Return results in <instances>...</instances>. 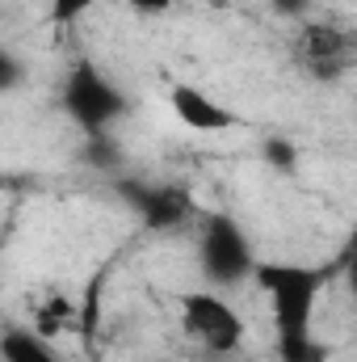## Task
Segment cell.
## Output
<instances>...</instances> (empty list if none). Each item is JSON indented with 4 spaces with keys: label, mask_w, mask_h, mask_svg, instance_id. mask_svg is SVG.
Instances as JSON below:
<instances>
[{
    "label": "cell",
    "mask_w": 357,
    "mask_h": 362,
    "mask_svg": "<svg viewBox=\"0 0 357 362\" xmlns=\"http://www.w3.org/2000/svg\"><path fill=\"white\" fill-rule=\"evenodd\" d=\"M181 329L206 354H236L244 341V320L214 291H185L181 295Z\"/></svg>",
    "instance_id": "cell-5"
},
{
    "label": "cell",
    "mask_w": 357,
    "mask_h": 362,
    "mask_svg": "<svg viewBox=\"0 0 357 362\" xmlns=\"http://www.w3.org/2000/svg\"><path fill=\"white\" fill-rule=\"evenodd\" d=\"M294 64L315 81H341L357 68V30L345 21H303L294 34Z\"/></svg>",
    "instance_id": "cell-4"
},
{
    "label": "cell",
    "mask_w": 357,
    "mask_h": 362,
    "mask_svg": "<svg viewBox=\"0 0 357 362\" xmlns=\"http://www.w3.org/2000/svg\"><path fill=\"white\" fill-rule=\"evenodd\" d=\"M63 110L85 135H105L126 114V97L97 64L80 59L63 81Z\"/></svg>",
    "instance_id": "cell-3"
},
{
    "label": "cell",
    "mask_w": 357,
    "mask_h": 362,
    "mask_svg": "<svg viewBox=\"0 0 357 362\" xmlns=\"http://www.w3.org/2000/svg\"><path fill=\"white\" fill-rule=\"evenodd\" d=\"M97 0H51V13L59 17V21H76L80 13H89Z\"/></svg>",
    "instance_id": "cell-13"
},
{
    "label": "cell",
    "mask_w": 357,
    "mask_h": 362,
    "mask_svg": "<svg viewBox=\"0 0 357 362\" xmlns=\"http://www.w3.org/2000/svg\"><path fill=\"white\" fill-rule=\"evenodd\" d=\"M0 354L4 362H63L38 329H21V325H8L4 337H0Z\"/></svg>",
    "instance_id": "cell-8"
},
{
    "label": "cell",
    "mask_w": 357,
    "mask_h": 362,
    "mask_svg": "<svg viewBox=\"0 0 357 362\" xmlns=\"http://www.w3.org/2000/svg\"><path fill=\"white\" fill-rule=\"evenodd\" d=\"M332 274H341V257L332 266H294V262L257 266V282L273 303L277 362H328V346L315 337V303Z\"/></svg>",
    "instance_id": "cell-1"
},
{
    "label": "cell",
    "mask_w": 357,
    "mask_h": 362,
    "mask_svg": "<svg viewBox=\"0 0 357 362\" xmlns=\"http://www.w3.org/2000/svg\"><path fill=\"white\" fill-rule=\"evenodd\" d=\"M89 165L101 169V173H109V177H118L122 152H118V144H114L109 135H89Z\"/></svg>",
    "instance_id": "cell-10"
},
{
    "label": "cell",
    "mask_w": 357,
    "mask_h": 362,
    "mask_svg": "<svg viewBox=\"0 0 357 362\" xmlns=\"http://www.w3.org/2000/svg\"><path fill=\"white\" fill-rule=\"evenodd\" d=\"M135 8H143V13H164L169 4H177V0H131Z\"/></svg>",
    "instance_id": "cell-15"
},
{
    "label": "cell",
    "mask_w": 357,
    "mask_h": 362,
    "mask_svg": "<svg viewBox=\"0 0 357 362\" xmlns=\"http://www.w3.org/2000/svg\"><path fill=\"white\" fill-rule=\"evenodd\" d=\"M76 320H72V303L68 299H51V303H42L38 308V316H34V329L42 333V337H51V333H59V329H72Z\"/></svg>",
    "instance_id": "cell-9"
},
{
    "label": "cell",
    "mask_w": 357,
    "mask_h": 362,
    "mask_svg": "<svg viewBox=\"0 0 357 362\" xmlns=\"http://www.w3.org/2000/svg\"><path fill=\"white\" fill-rule=\"evenodd\" d=\"M169 105H173V118L189 131H202V135H219V131H231L236 127V114L227 105H219L210 93L193 89V85H173L169 89Z\"/></svg>",
    "instance_id": "cell-7"
},
{
    "label": "cell",
    "mask_w": 357,
    "mask_h": 362,
    "mask_svg": "<svg viewBox=\"0 0 357 362\" xmlns=\"http://www.w3.org/2000/svg\"><path fill=\"white\" fill-rule=\"evenodd\" d=\"M265 160L290 173V169H294V148H290L286 139H269V144H265Z\"/></svg>",
    "instance_id": "cell-12"
},
{
    "label": "cell",
    "mask_w": 357,
    "mask_h": 362,
    "mask_svg": "<svg viewBox=\"0 0 357 362\" xmlns=\"http://www.w3.org/2000/svg\"><path fill=\"white\" fill-rule=\"evenodd\" d=\"M118 194L122 202L143 219V228L152 232H181L193 215H198V202L193 194L177 185V181H131V177H118Z\"/></svg>",
    "instance_id": "cell-6"
},
{
    "label": "cell",
    "mask_w": 357,
    "mask_h": 362,
    "mask_svg": "<svg viewBox=\"0 0 357 362\" xmlns=\"http://www.w3.org/2000/svg\"><path fill=\"white\" fill-rule=\"evenodd\" d=\"M269 8H273L277 17H303V13L311 8V0H269Z\"/></svg>",
    "instance_id": "cell-14"
},
{
    "label": "cell",
    "mask_w": 357,
    "mask_h": 362,
    "mask_svg": "<svg viewBox=\"0 0 357 362\" xmlns=\"http://www.w3.org/2000/svg\"><path fill=\"white\" fill-rule=\"evenodd\" d=\"M257 253L248 232L231 219V215H206L202 219V236H198V270L210 286H240L248 278H257Z\"/></svg>",
    "instance_id": "cell-2"
},
{
    "label": "cell",
    "mask_w": 357,
    "mask_h": 362,
    "mask_svg": "<svg viewBox=\"0 0 357 362\" xmlns=\"http://www.w3.org/2000/svg\"><path fill=\"white\" fill-rule=\"evenodd\" d=\"M341 274H345L349 295H353V303H357V232L349 236V245H345V253H341Z\"/></svg>",
    "instance_id": "cell-11"
}]
</instances>
